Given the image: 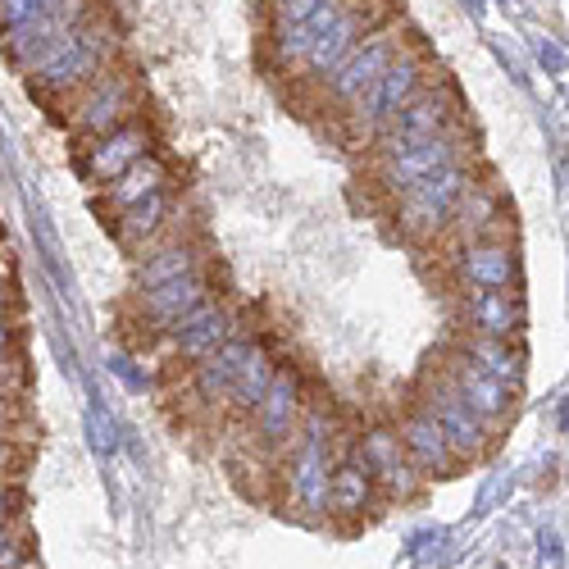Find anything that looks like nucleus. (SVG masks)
I'll use <instances>...</instances> for the list:
<instances>
[{
	"label": "nucleus",
	"instance_id": "obj_1",
	"mask_svg": "<svg viewBox=\"0 0 569 569\" xmlns=\"http://www.w3.org/2000/svg\"><path fill=\"white\" fill-rule=\"evenodd\" d=\"M114 51H119V37L110 28V19L97 10L91 19H82L78 28H64L46 51L23 69L28 87L46 101H69L78 91L101 78L110 64H114Z\"/></svg>",
	"mask_w": 569,
	"mask_h": 569
},
{
	"label": "nucleus",
	"instance_id": "obj_2",
	"mask_svg": "<svg viewBox=\"0 0 569 569\" xmlns=\"http://www.w3.org/2000/svg\"><path fill=\"white\" fill-rule=\"evenodd\" d=\"M479 182V173H473L469 160H456L447 169H438L433 178L415 182L410 192L397 197V223L406 237H415V242H433V237H442L451 228V214L456 206L465 201V192Z\"/></svg>",
	"mask_w": 569,
	"mask_h": 569
},
{
	"label": "nucleus",
	"instance_id": "obj_3",
	"mask_svg": "<svg viewBox=\"0 0 569 569\" xmlns=\"http://www.w3.org/2000/svg\"><path fill=\"white\" fill-rule=\"evenodd\" d=\"M423 82H429V51H423L419 41H410L406 51L347 106V110H351V114H347L351 132H356V137H378V128H383Z\"/></svg>",
	"mask_w": 569,
	"mask_h": 569
},
{
	"label": "nucleus",
	"instance_id": "obj_4",
	"mask_svg": "<svg viewBox=\"0 0 569 569\" xmlns=\"http://www.w3.org/2000/svg\"><path fill=\"white\" fill-rule=\"evenodd\" d=\"M415 41V32L392 14L383 28H373L360 46H356V51L333 69V73H328L319 87H323V101L328 106H351L356 97H360V91L378 78V73H383L401 51H406V46Z\"/></svg>",
	"mask_w": 569,
	"mask_h": 569
},
{
	"label": "nucleus",
	"instance_id": "obj_5",
	"mask_svg": "<svg viewBox=\"0 0 569 569\" xmlns=\"http://www.w3.org/2000/svg\"><path fill=\"white\" fill-rule=\"evenodd\" d=\"M451 123H460V91L447 87V82H423L415 97L383 128H378V137H373L378 141V160L397 156V151L415 147V141L433 137V132H442Z\"/></svg>",
	"mask_w": 569,
	"mask_h": 569
},
{
	"label": "nucleus",
	"instance_id": "obj_6",
	"mask_svg": "<svg viewBox=\"0 0 569 569\" xmlns=\"http://www.w3.org/2000/svg\"><path fill=\"white\" fill-rule=\"evenodd\" d=\"M388 19H392V0H342V6L333 10V19H328V28H323V32L315 37V46H310V56H306V64H301L306 78L323 82L373 28H383Z\"/></svg>",
	"mask_w": 569,
	"mask_h": 569
},
{
	"label": "nucleus",
	"instance_id": "obj_7",
	"mask_svg": "<svg viewBox=\"0 0 569 569\" xmlns=\"http://www.w3.org/2000/svg\"><path fill=\"white\" fill-rule=\"evenodd\" d=\"M328 423L323 410H310L301 419V429L292 438V465H288V497L306 510V515H319L328 510V479H333V460H328Z\"/></svg>",
	"mask_w": 569,
	"mask_h": 569
},
{
	"label": "nucleus",
	"instance_id": "obj_8",
	"mask_svg": "<svg viewBox=\"0 0 569 569\" xmlns=\"http://www.w3.org/2000/svg\"><path fill=\"white\" fill-rule=\"evenodd\" d=\"M465 156H469V132H465V123H451V128H442L433 137L415 141V147L378 160V187H383L388 197H401V192H410L415 182L433 178L438 169H447V164H456Z\"/></svg>",
	"mask_w": 569,
	"mask_h": 569
},
{
	"label": "nucleus",
	"instance_id": "obj_9",
	"mask_svg": "<svg viewBox=\"0 0 569 569\" xmlns=\"http://www.w3.org/2000/svg\"><path fill=\"white\" fill-rule=\"evenodd\" d=\"M64 106H69V123L78 137H106L137 114V82H132V73L110 64L101 78H91Z\"/></svg>",
	"mask_w": 569,
	"mask_h": 569
},
{
	"label": "nucleus",
	"instance_id": "obj_10",
	"mask_svg": "<svg viewBox=\"0 0 569 569\" xmlns=\"http://www.w3.org/2000/svg\"><path fill=\"white\" fill-rule=\"evenodd\" d=\"M423 410H429L438 423H442V433L451 442V451L460 460H473V456H483L488 447V419H479L465 401L460 392L447 383V378H438V383L429 388V397H423Z\"/></svg>",
	"mask_w": 569,
	"mask_h": 569
},
{
	"label": "nucleus",
	"instance_id": "obj_11",
	"mask_svg": "<svg viewBox=\"0 0 569 569\" xmlns=\"http://www.w3.org/2000/svg\"><path fill=\"white\" fill-rule=\"evenodd\" d=\"M251 429L264 447H282V442L297 438V429H301V383H297V373H273L269 392L251 410Z\"/></svg>",
	"mask_w": 569,
	"mask_h": 569
},
{
	"label": "nucleus",
	"instance_id": "obj_12",
	"mask_svg": "<svg viewBox=\"0 0 569 569\" xmlns=\"http://www.w3.org/2000/svg\"><path fill=\"white\" fill-rule=\"evenodd\" d=\"M447 383L460 392V401L479 415V419H488V423H497V419H506L510 415V406H515V388L510 383H501V378H492L488 369H479L465 351H456L451 356V365H447Z\"/></svg>",
	"mask_w": 569,
	"mask_h": 569
},
{
	"label": "nucleus",
	"instance_id": "obj_13",
	"mask_svg": "<svg viewBox=\"0 0 569 569\" xmlns=\"http://www.w3.org/2000/svg\"><path fill=\"white\" fill-rule=\"evenodd\" d=\"M515 251L501 242V237H488V242H465L456 251V278L469 292H506L515 288Z\"/></svg>",
	"mask_w": 569,
	"mask_h": 569
},
{
	"label": "nucleus",
	"instance_id": "obj_14",
	"mask_svg": "<svg viewBox=\"0 0 569 569\" xmlns=\"http://www.w3.org/2000/svg\"><path fill=\"white\" fill-rule=\"evenodd\" d=\"M147 147H151L147 123L128 119L123 128H114V132H106V137H91L82 169H87V178H91V182H114L128 164H137L141 156H147Z\"/></svg>",
	"mask_w": 569,
	"mask_h": 569
},
{
	"label": "nucleus",
	"instance_id": "obj_15",
	"mask_svg": "<svg viewBox=\"0 0 569 569\" xmlns=\"http://www.w3.org/2000/svg\"><path fill=\"white\" fill-rule=\"evenodd\" d=\"M397 438H401V447H406V456H410V465H415L419 473H438V479H447V473L460 465V456L451 451V442H447V433H442V423H438L429 410H423V406L401 419Z\"/></svg>",
	"mask_w": 569,
	"mask_h": 569
},
{
	"label": "nucleus",
	"instance_id": "obj_16",
	"mask_svg": "<svg viewBox=\"0 0 569 569\" xmlns=\"http://www.w3.org/2000/svg\"><path fill=\"white\" fill-rule=\"evenodd\" d=\"M232 338L228 328V310L214 301H201L192 315H182L178 323H169V347L178 360H206L210 351H219Z\"/></svg>",
	"mask_w": 569,
	"mask_h": 569
},
{
	"label": "nucleus",
	"instance_id": "obj_17",
	"mask_svg": "<svg viewBox=\"0 0 569 569\" xmlns=\"http://www.w3.org/2000/svg\"><path fill=\"white\" fill-rule=\"evenodd\" d=\"M360 460H365V469L373 473V479L388 483V492H401V497L415 492V473H419V469L410 465V456H406L397 429H373V433H365Z\"/></svg>",
	"mask_w": 569,
	"mask_h": 569
},
{
	"label": "nucleus",
	"instance_id": "obj_18",
	"mask_svg": "<svg viewBox=\"0 0 569 569\" xmlns=\"http://www.w3.org/2000/svg\"><path fill=\"white\" fill-rule=\"evenodd\" d=\"M247 351H251V342L228 338L219 351H210L206 360H197L192 392H197L201 406H219V401H228V392H232V383H237V373H242Z\"/></svg>",
	"mask_w": 569,
	"mask_h": 569
},
{
	"label": "nucleus",
	"instance_id": "obj_19",
	"mask_svg": "<svg viewBox=\"0 0 569 569\" xmlns=\"http://www.w3.org/2000/svg\"><path fill=\"white\" fill-rule=\"evenodd\" d=\"M201 301H210L206 297V278L201 273H182V278H169V282H160V288H147L141 292V315H147L151 323H178L182 315H192Z\"/></svg>",
	"mask_w": 569,
	"mask_h": 569
},
{
	"label": "nucleus",
	"instance_id": "obj_20",
	"mask_svg": "<svg viewBox=\"0 0 569 569\" xmlns=\"http://www.w3.org/2000/svg\"><path fill=\"white\" fill-rule=\"evenodd\" d=\"M465 319L473 328V338H515L525 328V310L510 292H469Z\"/></svg>",
	"mask_w": 569,
	"mask_h": 569
},
{
	"label": "nucleus",
	"instance_id": "obj_21",
	"mask_svg": "<svg viewBox=\"0 0 569 569\" xmlns=\"http://www.w3.org/2000/svg\"><path fill=\"white\" fill-rule=\"evenodd\" d=\"M97 14V0H0V32L41 23V19H60V23H82Z\"/></svg>",
	"mask_w": 569,
	"mask_h": 569
},
{
	"label": "nucleus",
	"instance_id": "obj_22",
	"mask_svg": "<svg viewBox=\"0 0 569 569\" xmlns=\"http://www.w3.org/2000/svg\"><path fill=\"white\" fill-rule=\"evenodd\" d=\"M451 232L460 237V247L497 237L501 232V201H497V192H488V187L473 182L465 192V201L456 206V214H451Z\"/></svg>",
	"mask_w": 569,
	"mask_h": 569
},
{
	"label": "nucleus",
	"instance_id": "obj_23",
	"mask_svg": "<svg viewBox=\"0 0 569 569\" xmlns=\"http://www.w3.org/2000/svg\"><path fill=\"white\" fill-rule=\"evenodd\" d=\"M369 501H373V473L365 469V460L333 465V479H328V510L333 515H365Z\"/></svg>",
	"mask_w": 569,
	"mask_h": 569
},
{
	"label": "nucleus",
	"instance_id": "obj_24",
	"mask_svg": "<svg viewBox=\"0 0 569 569\" xmlns=\"http://www.w3.org/2000/svg\"><path fill=\"white\" fill-rule=\"evenodd\" d=\"M164 182H169L164 160H156V156L147 151L137 164H128L114 182H106V192H110V206H114V210H128V206H137V201H147L151 192H160Z\"/></svg>",
	"mask_w": 569,
	"mask_h": 569
},
{
	"label": "nucleus",
	"instance_id": "obj_25",
	"mask_svg": "<svg viewBox=\"0 0 569 569\" xmlns=\"http://www.w3.org/2000/svg\"><path fill=\"white\" fill-rule=\"evenodd\" d=\"M164 223H169V192H164V187H160V192H151L147 201L119 210V237H123V247L156 242V237L164 232Z\"/></svg>",
	"mask_w": 569,
	"mask_h": 569
},
{
	"label": "nucleus",
	"instance_id": "obj_26",
	"mask_svg": "<svg viewBox=\"0 0 569 569\" xmlns=\"http://www.w3.org/2000/svg\"><path fill=\"white\" fill-rule=\"evenodd\" d=\"M201 256L192 242H169L160 251H151L147 260L137 264V292H147V288H160V282L169 278H182V273H197Z\"/></svg>",
	"mask_w": 569,
	"mask_h": 569
},
{
	"label": "nucleus",
	"instance_id": "obj_27",
	"mask_svg": "<svg viewBox=\"0 0 569 569\" xmlns=\"http://www.w3.org/2000/svg\"><path fill=\"white\" fill-rule=\"evenodd\" d=\"M273 373H278V369H273L269 351L251 342V351H247V360H242V373H237V383H232V392H228V406H232L237 415H251V410L260 406V397L269 392Z\"/></svg>",
	"mask_w": 569,
	"mask_h": 569
},
{
	"label": "nucleus",
	"instance_id": "obj_28",
	"mask_svg": "<svg viewBox=\"0 0 569 569\" xmlns=\"http://www.w3.org/2000/svg\"><path fill=\"white\" fill-rule=\"evenodd\" d=\"M460 351L510 388H519V378H525V356H519V347H510V338H469Z\"/></svg>",
	"mask_w": 569,
	"mask_h": 569
},
{
	"label": "nucleus",
	"instance_id": "obj_29",
	"mask_svg": "<svg viewBox=\"0 0 569 569\" xmlns=\"http://www.w3.org/2000/svg\"><path fill=\"white\" fill-rule=\"evenodd\" d=\"M0 392H10V397L23 392V365L14 360V351L0 356Z\"/></svg>",
	"mask_w": 569,
	"mask_h": 569
},
{
	"label": "nucleus",
	"instance_id": "obj_30",
	"mask_svg": "<svg viewBox=\"0 0 569 569\" xmlns=\"http://www.w3.org/2000/svg\"><path fill=\"white\" fill-rule=\"evenodd\" d=\"M542 551H538V565L542 569H560L565 565V547H560V533H542V542H538Z\"/></svg>",
	"mask_w": 569,
	"mask_h": 569
},
{
	"label": "nucleus",
	"instance_id": "obj_31",
	"mask_svg": "<svg viewBox=\"0 0 569 569\" xmlns=\"http://www.w3.org/2000/svg\"><path fill=\"white\" fill-rule=\"evenodd\" d=\"M14 423H19V397L0 392V433H14Z\"/></svg>",
	"mask_w": 569,
	"mask_h": 569
},
{
	"label": "nucleus",
	"instance_id": "obj_32",
	"mask_svg": "<svg viewBox=\"0 0 569 569\" xmlns=\"http://www.w3.org/2000/svg\"><path fill=\"white\" fill-rule=\"evenodd\" d=\"M28 565V551L19 547V542H10V547H0V569H23Z\"/></svg>",
	"mask_w": 569,
	"mask_h": 569
},
{
	"label": "nucleus",
	"instance_id": "obj_33",
	"mask_svg": "<svg viewBox=\"0 0 569 569\" xmlns=\"http://www.w3.org/2000/svg\"><path fill=\"white\" fill-rule=\"evenodd\" d=\"M14 465H19V447L10 433H0V473H10Z\"/></svg>",
	"mask_w": 569,
	"mask_h": 569
},
{
	"label": "nucleus",
	"instance_id": "obj_34",
	"mask_svg": "<svg viewBox=\"0 0 569 569\" xmlns=\"http://www.w3.org/2000/svg\"><path fill=\"white\" fill-rule=\"evenodd\" d=\"M14 342H19V328L10 323V315H0V356L14 351Z\"/></svg>",
	"mask_w": 569,
	"mask_h": 569
},
{
	"label": "nucleus",
	"instance_id": "obj_35",
	"mask_svg": "<svg viewBox=\"0 0 569 569\" xmlns=\"http://www.w3.org/2000/svg\"><path fill=\"white\" fill-rule=\"evenodd\" d=\"M10 506H14V492H10L6 483H0V519H6V515H10Z\"/></svg>",
	"mask_w": 569,
	"mask_h": 569
},
{
	"label": "nucleus",
	"instance_id": "obj_36",
	"mask_svg": "<svg viewBox=\"0 0 569 569\" xmlns=\"http://www.w3.org/2000/svg\"><path fill=\"white\" fill-rule=\"evenodd\" d=\"M10 301H14V297H10V282L0 278V315H10Z\"/></svg>",
	"mask_w": 569,
	"mask_h": 569
},
{
	"label": "nucleus",
	"instance_id": "obj_37",
	"mask_svg": "<svg viewBox=\"0 0 569 569\" xmlns=\"http://www.w3.org/2000/svg\"><path fill=\"white\" fill-rule=\"evenodd\" d=\"M10 542H19V538H14V529L6 525V519H0V547H10Z\"/></svg>",
	"mask_w": 569,
	"mask_h": 569
}]
</instances>
